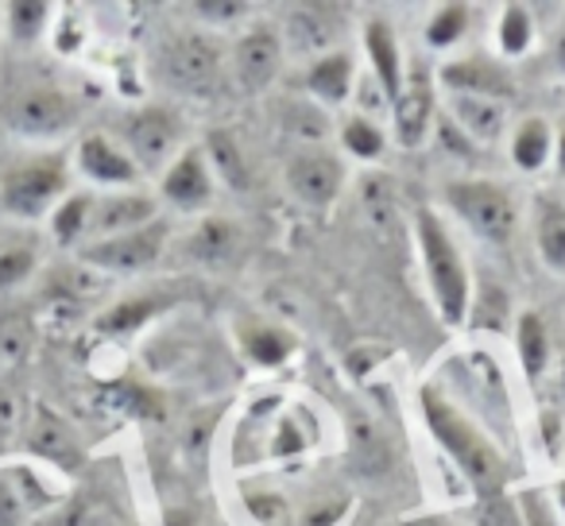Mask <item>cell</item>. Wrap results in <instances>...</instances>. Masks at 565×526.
<instances>
[{"instance_id": "cell-31", "label": "cell", "mask_w": 565, "mask_h": 526, "mask_svg": "<svg viewBox=\"0 0 565 526\" xmlns=\"http://www.w3.org/2000/svg\"><path fill=\"white\" fill-rule=\"evenodd\" d=\"M469 28H472V9H469V4H441V9H434L430 24H426V43H430V47H438V51L457 47Z\"/></svg>"}, {"instance_id": "cell-1", "label": "cell", "mask_w": 565, "mask_h": 526, "mask_svg": "<svg viewBox=\"0 0 565 526\" xmlns=\"http://www.w3.org/2000/svg\"><path fill=\"white\" fill-rule=\"evenodd\" d=\"M423 418H426V426H430L434 441L446 449L449 461L465 472V480H469L480 495L495 500V495L508 487V480H511L508 457L488 441V433L480 430V426L469 422L465 410H457L454 402L434 391V387L423 391Z\"/></svg>"}, {"instance_id": "cell-34", "label": "cell", "mask_w": 565, "mask_h": 526, "mask_svg": "<svg viewBox=\"0 0 565 526\" xmlns=\"http://www.w3.org/2000/svg\"><path fill=\"white\" fill-rule=\"evenodd\" d=\"M531 40H534V17L523 9V4H508L500 12V28H495V43L508 58H519L531 51Z\"/></svg>"}, {"instance_id": "cell-19", "label": "cell", "mask_w": 565, "mask_h": 526, "mask_svg": "<svg viewBox=\"0 0 565 526\" xmlns=\"http://www.w3.org/2000/svg\"><path fill=\"white\" fill-rule=\"evenodd\" d=\"M449 117H454V128L472 148L477 143H495L508 132V101H492V97L449 94Z\"/></svg>"}, {"instance_id": "cell-41", "label": "cell", "mask_w": 565, "mask_h": 526, "mask_svg": "<svg viewBox=\"0 0 565 526\" xmlns=\"http://www.w3.org/2000/svg\"><path fill=\"white\" fill-rule=\"evenodd\" d=\"M190 12L213 20V24H236L248 12V4H241V0H198V4H190Z\"/></svg>"}, {"instance_id": "cell-6", "label": "cell", "mask_w": 565, "mask_h": 526, "mask_svg": "<svg viewBox=\"0 0 565 526\" xmlns=\"http://www.w3.org/2000/svg\"><path fill=\"white\" fill-rule=\"evenodd\" d=\"M446 205L469 233H477L484 244L515 240L519 233V197L511 186L492 179H457L446 186Z\"/></svg>"}, {"instance_id": "cell-29", "label": "cell", "mask_w": 565, "mask_h": 526, "mask_svg": "<svg viewBox=\"0 0 565 526\" xmlns=\"http://www.w3.org/2000/svg\"><path fill=\"white\" fill-rule=\"evenodd\" d=\"M4 24H9L12 43H35L51 24V4H43V0H12V4H4Z\"/></svg>"}, {"instance_id": "cell-38", "label": "cell", "mask_w": 565, "mask_h": 526, "mask_svg": "<svg viewBox=\"0 0 565 526\" xmlns=\"http://www.w3.org/2000/svg\"><path fill=\"white\" fill-rule=\"evenodd\" d=\"M20 430H24V402H20V395L0 379V457L9 453L12 441L20 438Z\"/></svg>"}, {"instance_id": "cell-16", "label": "cell", "mask_w": 565, "mask_h": 526, "mask_svg": "<svg viewBox=\"0 0 565 526\" xmlns=\"http://www.w3.org/2000/svg\"><path fill=\"white\" fill-rule=\"evenodd\" d=\"M128 511L105 487H82L71 500L55 503V511H43L35 526H125Z\"/></svg>"}, {"instance_id": "cell-18", "label": "cell", "mask_w": 565, "mask_h": 526, "mask_svg": "<svg viewBox=\"0 0 565 526\" xmlns=\"http://www.w3.org/2000/svg\"><path fill=\"white\" fill-rule=\"evenodd\" d=\"M441 82H446L449 94H465V97H492V101H508V97L515 94L511 74L484 55H469V58H457V63H446L441 66Z\"/></svg>"}, {"instance_id": "cell-15", "label": "cell", "mask_w": 565, "mask_h": 526, "mask_svg": "<svg viewBox=\"0 0 565 526\" xmlns=\"http://www.w3.org/2000/svg\"><path fill=\"white\" fill-rule=\"evenodd\" d=\"M434 120H438V105H434L430 78H426V74H411L392 101L395 140H399L403 148H418V143H426V136H430Z\"/></svg>"}, {"instance_id": "cell-3", "label": "cell", "mask_w": 565, "mask_h": 526, "mask_svg": "<svg viewBox=\"0 0 565 526\" xmlns=\"http://www.w3.org/2000/svg\"><path fill=\"white\" fill-rule=\"evenodd\" d=\"M71 194V159L63 151L17 159L0 171V210L17 221H40Z\"/></svg>"}, {"instance_id": "cell-17", "label": "cell", "mask_w": 565, "mask_h": 526, "mask_svg": "<svg viewBox=\"0 0 565 526\" xmlns=\"http://www.w3.org/2000/svg\"><path fill=\"white\" fill-rule=\"evenodd\" d=\"M163 197L179 210H202V205L213 202V171L210 159H205L202 148H186L171 167L163 171V182H159Z\"/></svg>"}, {"instance_id": "cell-42", "label": "cell", "mask_w": 565, "mask_h": 526, "mask_svg": "<svg viewBox=\"0 0 565 526\" xmlns=\"http://www.w3.org/2000/svg\"><path fill=\"white\" fill-rule=\"evenodd\" d=\"M550 51H554V66H557V71H565V24H562V32L554 35V47H550Z\"/></svg>"}, {"instance_id": "cell-12", "label": "cell", "mask_w": 565, "mask_h": 526, "mask_svg": "<svg viewBox=\"0 0 565 526\" xmlns=\"http://www.w3.org/2000/svg\"><path fill=\"white\" fill-rule=\"evenodd\" d=\"M282 35L271 24H256L233 43V78L244 94H259L275 82L282 66Z\"/></svg>"}, {"instance_id": "cell-5", "label": "cell", "mask_w": 565, "mask_h": 526, "mask_svg": "<svg viewBox=\"0 0 565 526\" xmlns=\"http://www.w3.org/2000/svg\"><path fill=\"white\" fill-rule=\"evenodd\" d=\"M78 117H82L78 101L58 82L47 78L12 82L4 89V101H0L4 128L12 136H24V140H55V136H66L78 125Z\"/></svg>"}, {"instance_id": "cell-27", "label": "cell", "mask_w": 565, "mask_h": 526, "mask_svg": "<svg viewBox=\"0 0 565 526\" xmlns=\"http://www.w3.org/2000/svg\"><path fill=\"white\" fill-rule=\"evenodd\" d=\"M89 213H94V194H66L51 213V233L58 244H78L89 236Z\"/></svg>"}, {"instance_id": "cell-9", "label": "cell", "mask_w": 565, "mask_h": 526, "mask_svg": "<svg viewBox=\"0 0 565 526\" xmlns=\"http://www.w3.org/2000/svg\"><path fill=\"white\" fill-rule=\"evenodd\" d=\"M345 9L338 4H295L282 12V47L307 58L333 55L345 40Z\"/></svg>"}, {"instance_id": "cell-22", "label": "cell", "mask_w": 565, "mask_h": 526, "mask_svg": "<svg viewBox=\"0 0 565 526\" xmlns=\"http://www.w3.org/2000/svg\"><path fill=\"white\" fill-rule=\"evenodd\" d=\"M534 225V248H539L542 264L557 276H565V202L554 194H539L531 210Z\"/></svg>"}, {"instance_id": "cell-13", "label": "cell", "mask_w": 565, "mask_h": 526, "mask_svg": "<svg viewBox=\"0 0 565 526\" xmlns=\"http://www.w3.org/2000/svg\"><path fill=\"white\" fill-rule=\"evenodd\" d=\"M159 217V205L143 190H109V194L94 197V213H89V240H105V236H120L143 228Z\"/></svg>"}, {"instance_id": "cell-44", "label": "cell", "mask_w": 565, "mask_h": 526, "mask_svg": "<svg viewBox=\"0 0 565 526\" xmlns=\"http://www.w3.org/2000/svg\"><path fill=\"white\" fill-rule=\"evenodd\" d=\"M403 526H449L441 515H423V518H407Z\"/></svg>"}, {"instance_id": "cell-25", "label": "cell", "mask_w": 565, "mask_h": 526, "mask_svg": "<svg viewBox=\"0 0 565 526\" xmlns=\"http://www.w3.org/2000/svg\"><path fill=\"white\" fill-rule=\"evenodd\" d=\"M554 159V132L542 117H523L511 132V163L519 171H542Z\"/></svg>"}, {"instance_id": "cell-28", "label": "cell", "mask_w": 565, "mask_h": 526, "mask_svg": "<svg viewBox=\"0 0 565 526\" xmlns=\"http://www.w3.org/2000/svg\"><path fill=\"white\" fill-rule=\"evenodd\" d=\"M241 345L252 361L264 364V368H271V364H282L287 356H291L295 341H291V333H282L279 325L256 322V325H248V330H241Z\"/></svg>"}, {"instance_id": "cell-33", "label": "cell", "mask_w": 565, "mask_h": 526, "mask_svg": "<svg viewBox=\"0 0 565 526\" xmlns=\"http://www.w3.org/2000/svg\"><path fill=\"white\" fill-rule=\"evenodd\" d=\"M282 128L302 140L307 148H318V140H326L330 132V117H326L322 105H307V101H291L282 105Z\"/></svg>"}, {"instance_id": "cell-20", "label": "cell", "mask_w": 565, "mask_h": 526, "mask_svg": "<svg viewBox=\"0 0 565 526\" xmlns=\"http://www.w3.org/2000/svg\"><path fill=\"white\" fill-rule=\"evenodd\" d=\"M364 51H369L372 63V82H376L387 101H395V94L403 89V55L399 40H395L392 24L384 17H372L364 24Z\"/></svg>"}, {"instance_id": "cell-36", "label": "cell", "mask_w": 565, "mask_h": 526, "mask_svg": "<svg viewBox=\"0 0 565 526\" xmlns=\"http://www.w3.org/2000/svg\"><path fill=\"white\" fill-rule=\"evenodd\" d=\"M35 345V330L28 318H4L0 322V361L4 364H17L32 353Z\"/></svg>"}, {"instance_id": "cell-43", "label": "cell", "mask_w": 565, "mask_h": 526, "mask_svg": "<svg viewBox=\"0 0 565 526\" xmlns=\"http://www.w3.org/2000/svg\"><path fill=\"white\" fill-rule=\"evenodd\" d=\"M554 163H557V171L565 174V128L554 136Z\"/></svg>"}, {"instance_id": "cell-26", "label": "cell", "mask_w": 565, "mask_h": 526, "mask_svg": "<svg viewBox=\"0 0 565 526\" xmlns=\"http://www.w3.org/2000/svg\"><path fill=\"white\" fill-rule=\"evenodd\" d=\"M515 345H519V361H523V372L531 379H539L546 372L550 361V337H546V322L539 314H519L515 322Z\"/></svg>"}, {"instance_id": "cell-8", "label": "cell", "mask_w": 565, "mask_h": 526, "mask_svg": "<svg viewBox=\"0 0 565 526\" xmlns=\"http://www.w3.org/2000/svg\"><path fill=\"white\" fill-rule=\"evenodd\" d=\"M167 240H171V225L163 217H156L151 225L132 228V233L89 240L82 248V264L94 271H109V276H132V271L159 264V256L167 251Z\"/></svg>"}, {"instance_id": "cell-23", "label": "cell", "mask_w": 565, "mask_h": 526, "mask_svg": "<svg viewBox=\"0 0 565 526\" xmlns=\"http://www.w3.org/2000/svg\"><path fill=\"white\" fill-rule=\"evenodd\" d=\"M356 86V66L349 51H333L307 66V94L315 97V105H341L349 101Z\"/></svg>"}, {"instance_id": "cell-32", "label": "cell", "mask_w": 565, "mask_h": 526, "mask_svg": "<svg viewBox=\"0 0 565 526\" xmlns=\"http://www.w3.org/2000/svg\"><path fill=\"white\" fill-rule=\"evenodd\" d=\"M341 148L356 159H380L387 148L384 128H380L372 117H364V112H353V117L341 125Z\"/></svg>"}, {"instance_id": "cell-10", "label": "cell", "mask_w": 565, "mask_h": 526, "mask_svg": "<svg viewBox=\"0 0 565 526\" xmlns=\"http://www.w3.org/2000/svg\"><path fill=\"white\" fill-rule=\"evenodd\" d=\"M20 441H24V449L32 457L55 464L63 472L82 469V461H86V449H82V438L74 433V426L47 402L32 407V415L24 418V430H20Z\"/></svg>"}, {"instance_id": "cell-4", "label": "cell", "mask_w": 565, "mask_h": 526, "mask_svg": "<svg viewBox=\"0 0 565 526\" xmlns=\"http://www.w3.org/2000/svg\"><path fill=\"white\" fill-rule=\"evenodd\" d=\"M151 71L182 97H210L225 82V51L205 32H171L159 40Z\"/></svg>"}, {"instance_id": "cell-39", "label": "cell", "mask_w": 565, "mask_h": 526, "mask_svg": "<svg viewBox=\"0 0 565 526\" xmlns=\"http://www.w3.org/2000/svg\"><path fill=\"white\" fill-rule=\"evenodd\" d=\"M472 322L477 325H488V330H503L511 318V302L508 294L500 291V287H484V291L477 294V302L469 307Z\"/></svg>"}, {"instance_id": "cell-40", "label": "cell", "mask_w": 565, "mask_h": 526, "mask_svg": "<svg viewBox=\"0 0 565 526\" xmlns=\"http://www.w3.org/2000/svg\"><path fill=\"white\" fill-rule=\"evenodd\" d=\"M519 518H523V526H565V518L557 515V507L542 492H523Z\"/></svg>"}, {"instance_id": "cell-7", "label": "cell", "mask_w": 565, "mask_h": 526, "mask_svg": "<svg viewBox=\"0 0 565 526\" xmlns=\"http://www.w3.org/2000/svg\"><path fill=\"white\" fill-rule=\"evenodd\" d=\"M120 148L143 171H167L186 151V120L171 105H143L120 120Z\"/></svg>"}, {"instance_id": "cell-24", "label": "cell", "mask_w": 565, "mask_h": 526, "mask_svg": "<svg viewBox=\"0 0 565 526\" xmlns=\"http://www.w3.org/2000/svg\"><path fill=\"white\" fill-rule=\"evenodd\" d=\"M182 251H186L190 259H198V264L225 268L228 259L241 251V225H233V221H225V217H205L202 225L186 236Z\"/></svg>"}, {"instance_id": "cell-30", "label": "cell", "mask_w": 565, "mask_h": 526, "mask_svg": "<svg viewBox=\"0 0 565 526\" xmlns=\"http://www.w3.org/2000/svg\"><path fill=\"white\" fill-rule=\"evenodd\" d=\"M205 159H210V171H213V179H225L228 186H248V167H244V159H241V148H236V140L228 132H213L210 136V143H205Z\"/></svg>"}, {"instance_id": "cell-21", "label": "cell", "mask_w": 565, "mask_h": 526, "mask_svg": "<svg viewBox=\"0 0 565 526\" xmlns=\"http://www.w3.org/2000/svg\"><path fill=\"white\" fill-rule=\"evenodd\" d=\"M55 500L32 472L12 469L0 472V526H24L35 515H43V507Z\"/></svg>"}, {"instance_id": "cell-14", "label": "cell", "mask_w": 565, "mask_h": 526, "mask_svg": "<svg viewBox=\"0 0 565 526\" xmlns=\"http://www.w3.org/2000/svg\"><path fill=\"white\" fill-rule=\"evenodd\" d=\"M74 167H78L89 182L109 186V190H136V182H140V167L132 163V155H128L117 140H109V136H102V132H89L86 140H78Z\"/></svg>"}, {"instance_id": "cell-35", "label": "cell", "mask_w": 565, "mask_h": 526, "mask_svg": "<svg viewBox=\"0 0 565 526\" xmlns=\"http://www.w3.org/2000/svg\"><path fill=\"white\" fill-rule=\"evenodd\" d=\"M163 307V299H151V294H136V299H125L102 318V330L105 333H132L148 322L156 310Z\"/></svg>"}, {"instance_id": "cell-37", "label": "cell", "mask_w": 565, "mask_h": 526, "mask_svg": "<svg viewBox=\"0 0 565 526\" xmlns=\"http://www.w3.org/2000/svg\"><path fill=\"white\" fill-rule=\"evenodd\" d=\"M35 251L17 244V248H0V291H12V287L28 283L35 276Z\"/></svg>"}, {"instance_id": "cell-45", "label": "cell", "mask_w": 565, "mask_h": 526, "mask_svg": "<svg viewBox=\"0 0 565 526\" xmlns=\"http://www.w3.org/2000/svg\"><path fill=\"white\" fill-rule=\"evenodd\" d=\"M554 507H557V515L565 518V480H562V484H557V503H554Z\"/></svg>"}, {"instance_id": "cell-2", "label": "cell", "mask_w": 565, "mask_h": 526, "mask_svg": "<svg viewBox=\"0 0 565 526\" xmlns=\"http://www.w3.org/2000/svg\"><path fill=\"white\" fill-rule=\"evenodd\" d=\"M415 240L423 251L426 283H430L434 307H438L446 325H465L472 307V279L465 268V256L457 248V240L449 236L446 221L434 210H418L415 217Z\"/></svg>"}, {"instance_id": "cell-11", "label": "cell", "mask_w": 565, "mask_h": 526, "mask_svg": "<svg viewBox=\"0 0 565 526\" xmlns=\"http://www.w3.org/2000/svg\"><path fill=\"white\" fill-rule=\"evenodd\" d=\"M345 186V163L326 148H299L287 159V190L310 210H326L338 202Z\"/></svg>"}]
</instances>
